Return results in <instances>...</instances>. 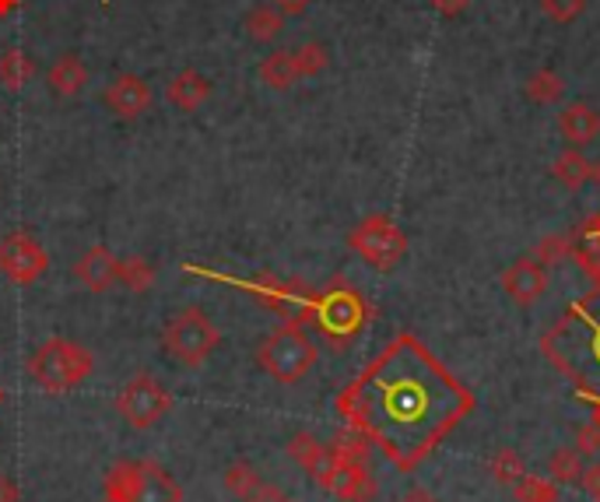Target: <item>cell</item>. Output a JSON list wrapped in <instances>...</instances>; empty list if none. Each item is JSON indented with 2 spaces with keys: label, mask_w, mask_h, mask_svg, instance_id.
I'll return each mask as SVG.
<instances>
[{
  "label": "cell",
  "mask_w": 600,
  "mask_h": 502,
  "mask_svg": "<svg viewBox=\"0 0 600 502\" xmlns=\"http://www.w3.org/2000/svg\"><path fill=\"white\" fill-rule=\"evenodd\" d=\"M243 28L254 43H274L281 32H285V14L274 4H257L254 11H246Z\"/></svg>",
  "instance_id": "21"
},
{
  "label": "cell",
  "mask_w": 600,
  "mask_h": 502,
  "mask_svg": "<svg viewBox=\"0 0 600 502\" xmlns=\"http://www.w3.org/2000/svg\"><path fill=\"white\" fill-rule=\"evenodd\" d=\"M116 284H123L127 292H152L155 289V267L144 257H123L116 267Z\"/></svg>",
  "instance_id": "24"
},
{
  "label": "cell",
  "mask_w": 600,
  "mask_h": 502,
  "mask_svg": "<svg viewBox=\"0 0 600 502\" xmlns=\"http://www.w3.org/2000/svg\"><path fill=\"white\" fill-rule=\"evenodd\" d=\"M503 289L516 306L530 310L548 292V271L538 257H520L503 271Z\"/></svg>",
  "instance_id": "13"
},
{
  "label": "cell",
  "mask_w": 600,
  "mask_h": 502,
  "mask_svg": "<svg viewBox=\"0 0 600 502\" xmlns=\"http://www.w3.org/2000/svg\"><path fill=\"white\" fill-rule=\"evenodd\" d=\"M22 8V0H0V19H8V14H14Z\"/></svg>",
  "instance_id": "40"
},
{
  "label": "cell",
  "mask_w": 600,
  "mask_h": 502,
  "mask_svg": "<svg viewBox=\"0 0 600 502\" xmlns=\"http://www.w3.org/2000/svg\"><path fill=\"white\" fill-rule=\"evenodd\" d=\"M541 11L558 25H573L587 11V0H541Z\"/></svg>",
  "instance_id": "31"
},
{
  "label": "cell",
  "mask_w": 600,
  "mask_h": 502,
  "mask_svg": "<svg viewBox=\"0 0 600 502\" xmlns=\"http://www.w3.org/2000/svg\"><path fill=\"white\" fill-rule=\"evenodd\" d=\"M558 130L573 148H587L600 133V113L590 103H569L558 113Z\"/></svg>",
  "instance_id": "16"
},
{
  "label": "cell",
  "mask_w": 600,
  "mask_h": 502,
  "mask_svg": "<svg viewBox=\"0 0 600 502\" xmlns=\"http://www.w3.org/2000/svg\"><path fill=\"white\" fill-rule=\"evenodd\" d=\"M46 85L57 98H74L78 92H85L89 85V67L81 63L74 54H63L54 67L46 71Z\"/></svg>",
  "instance_id": "18"
},
{
  "label": "cell",
  "mask_w": 600,
  "mask_h": 502,
  "mask_svg": "<svg viewBox=\"0 0 600 502\" xmlns=\"http://www.w3.org/2000/svg\"><path fill=\"white\" fill-rule=\"evenodd\" d=\"M116 411L130 429H152L173 411V394L152 373H138L116 394Z\"/></svg>",
  "instance_id": "10"
},
{
  "label": "cell",
  "mask_w": 600,
  "mask_h": 502,
  "mask_svg": "<svg viewBox=\"0 0 600 502\" xmlns=\"http://www.w3.org/2000/svg\"><path fill=\"white\" fill-rule=\"evenodd\" d=\"M49 271V254L28 232L14 229L0 240V275L11 284H36Z\"/></svg>",
  "instance_id": "11"
},
{
  "label": "cell",
  "mask_w": 600,
  "mask_h": 502,
  "mask_svg": "<svg viewBox=\"0 0 600 502\" xmlns=\"http://www.w3.org/2000/svg\"><path fill=\"white\" fill-rule=\"evenodd\" d=\"M219 345H222V330L214 327L211 316L197 306L179 310L162 330L165 355H173L179 365H187V370H200V365L214 355V348Z\"/></svg>",
  "instance_id": "8"
},
{
  "label": "cell",
  "mask_w": 600,
  "mask_h": 502,
  "mask_svg": "<svg viewBox=\"0 0 600 502\" xmlns=\"http://www.w3.org/2000/svg\"><path fill=\"white\" fill-rule=\"evenodd\" d=\"M103 4H109V0H103Z\"/></svg>",
  "instance_id": "45"
},
{
  "label": "cell",
  "mask_w": 600,
  "mask_h": 502,
  "mask_svg": "<svg viewBox=\"0 0 600 502\" xmlns=\"http://www.w3.org/2000/svg\"><path fill=\"white\" fill-rule=\"evenodd\" d=\"M471 411L474 394L414 334H397L338 394L344 429L400 471H414Z\"/></svg>",
  "instance_id": "1"
},
{
  "label": "cell",
  "mask_w": 600,
  "mask_h": 502,
  "mask_svg": "<svg viewBox=\"0 0 600 502\" xmlns=\"http://www.w3.org/2000/svg\"><path fill=\"white\" fill-rule=\"evenodd\" d=\"M103 499L113 502H183V485L158 460H120L106 471Z\"/></svg>",
  "instance_id": "7"
},
{
  "label": "cell",
  "mask_w": 600,
  "mask_h": 502,
  "mask_svg": "<svg viewBox=\"0 0 600 502\" xmlns=\"http://www.w3.org/2000/svg\"><path fill=\"white\" fill-rule=\"evenodd\" d=\"M22 492H19V481L8 478V475H0V502H19Z\"/></svg>",
  "instance_id": "37"
},
{
  "label": "cell",
  "mask_w": 600,
  "mask_h": 502,
  "mask_svg": "<svg viewBox=\"0 0 600 502\" xmlns=\"http://www.w3.org/2000/svg\"><path fill=\"white\" fill-rule=\"evenodd\" d=\"M593 179H597V187H600V159L593 162Z\"/></svg>",
  "instance_id": "42"
},
{
  "label": "cell",
  "mask_w": 600,
  "mask_h": 502,
  "mask_svg": "<svg viewBox=\"0 0 600 502\" xmlns=\"http://www.w3.org/2000/svg\"><path fill=\"white\" fill-rule=\"evenodd\" d=\"M95 370V355L71 338H49L36 348V355L28 359V376L39 383L46 394H71L85 383Z\"/></svg>",
  "instance_id": "5"
},
{
  "label": "cell",
  "mask_w": 600,
  "mask_h": 502,
  "mask_svg": "<svg viewBox=\"0 0 600 502\" xmlns=\"http://www.w3.org/2000/svg\"><path fill=\"white\" fill-rule=\"evenodd\" d=\"M593 400V408H597V415H593V422H600V397H590Z\"/></svg>",
  "instance_id": "41"
},
{
  "label": "cell",
  "mask_w": 600,
  "mask_h": 502,
  "mask_svg": "<svg viewBox=\"0 0 600 502\" xmlns=\"http://www.w3.org/2000/svg\"><path fill=\"white\" fill-rule=\"evenodd\" d=\"M467 4H471V0H432V8H436L443 19H457V14L467 11Z\"/></svg>",
  "instance_id": "35"
},
{
  "label": "cell",
  "mask_w": 600,
  "mask_h": 502,
  "mask_svg": "<svg viewBox=\"0 0 600 502\" xmlns=\"http://www.w3.org/2000/svg\"><path fill=\"white\" fill-rule=\"evenodd\" d=\"M32 78H36V60L28 54H22V49H4L0 54V85L8 92H22Z\"/></svg>",
  "instance_id": "22"
},
{
  "label": "cell",
  "mask_w": 600,
  "mask_h": 502,
  "mask_svg": "<svg viewBox=\"0 0 600 502\" xmlns=\"http://www.w3.org/2000/svg\"><path fill=\"white\" fill-rule=\"evenodd\" d=\"M348 246H352V254H358L362 264H369L373 271L387 275L404 260L408 236L400 232V225L390 214H369V219H362L352 232H348Z\"/></svg>",
  "instance_id": "9"
},
{
  "label": "cell",
  "mask_w": 600,
  "mask_h": 502,
  "mask_svg": "<svg viewBox=\"0 0 600 502\" xmlns=\"http://www.w3.org/2000/svg\"><path fill=\"white\" fill-rule=\"evenodd\" d=\"M552 176L562 183L565 190H579L593 179V162H587V155L579 148H565V152L552 162Z\"/></svg>",
  "instance_id": "20"
},
{
  "label": "cell",
  "mask_w": 600,
  "mask_h": 502,
  "mask_svg": "<svg viewBox=\"0 0 600 502\" xmlns=\"http://www.w3.org/2000/svg\"><path fill=\"white\" fill-rule=\"evenodd\" d=\"M103 502H113V499H103Z\"/></svg>",
  "instance_id": "44"
},
{
  "label": "cell",
  "mask_w": 600,
  "mask_h": 502,
  "mask_svg": "<svg viewBox=\"0 0 600 502\" xmlns=\"http://www.w3.org/2000/svg\"><path fill=\"white\" fill-rule=\"evenodd\" d=\"M187 275H200V278H211V281H222L232 284V289H243L254 299L278 313L281 320H295V324H309L313 320V289L298 281H281L274 275H257V278H232V275H219V271H208V267H197L187 264Z\"/></svg>",
  "instance_id": "6"
},
{
  "label": "cell",
  "mask_w": 600,
  "mask_h": 502,
  "mask_svg": "<svg viewBox=\"0 0 600 502\" xmlns=\"http://www.w3.org/2000/svg\"><path fill=\"white\" fill-rule=\"evenodd\" d=\"M211 98V81L197 71H179L169 85H165V103L183 109V113H193L200 109Z\"/></svg>",
  "instance_id": "17"
},
{
  "label": "cell",
  "mask_w": 600,
  "mask_h": 502,
  "mask_svg": "<svg viewBox=\"0 0 600 502\" xmlns=\"http://www.w3.org/2000/svg\"><path fill=\"white\" fill-rule=\"evenodd\" d=\"M489 475H492L498 485H506V489H513V485L527 475V464H523V457L516 454L513 446H503V450H498V454L489 460Z\"/></svg>",
  "instance_id": "27"
},
{
  "label": "cell",
  "mask_w": 600,
  "mask_h": 502,
  "mask_svg": "<svg viewBox=\"0 0 600 502\" xmlns=\"http://www.w3.org/2000/svg\"><path fill=\"white\" fill-rule=\"evenodd\" d=\"M4 400H8V390H4V387H0V408H4Z\"/></svg>",
  "instance_id": "43"
},
{
  "label": "cell",
  "mask_w": 600,
  "mask_h": 502,
  "mask_svg": "<svg viewBox=\"0 0 600 502\" xmlns=\"http://www.w3.org/2000/svg\"><path fill=\"white\" fill-rule=\"evenodd\" d=\"M369 320H373V310L352 281L333 278L323 292L313 295V320L309 324L323 334V341L333 351L352 348V341L365 330Z\"/></svg>",
  "instance_id": "3"
},
{
  "label": "cell",
  "mask_w": 600,
  "mask_h": 502,
  "mask_svg": "<svg viewBox=\"0 0 600 502\" xmlns=\"http://www.w3.org/2000/svg\"><path fill=\"white\" fill-rule=\"evenodd\" d=\"M576 454L579 457H597L600 454V422H587L576 429Z\"/></svg>",
  "instance_id": "32"
},
{
  "label": "cell",
  "mask_w": 600,
  "mask_h": 502,
  "mask_svg": "<svg viewBox=\"0 0 600 502\" xmlns=\"http://www.w3.org/2000/svg\"><path fill=\"white\" fill-rule=\"evenodd\" d=\"M292 57H295L298 81H303V78L323 74L327 67H330V54H327V46H323V43H303L298 49H292Z\"/></svg>",
  "instance_id": "28"
},
{
  "label": "cell",
  "mask_w": 600,
  "mask_h": 502,
  "mask_svg": "<svg viewBox=\"0 0 600 502\" xmlns=\"http://www.w3.org/2000/svg\"><path fill=\"white\" fill-rule=\"evenodd\" d=\"M316 362H320V348L306 334V324L295 320H285L278 330H271L257 348V365L285 387L303 383Z\"/></svg>",
  "instance_id": "4"
},
{
  "label": "cell",
  "mask_w": 600,
  "mask_h": 502,
  "mask_svg": "<svg viewBox=\"0 0 600 502\" xmlns=\"http://www.w3.org/2000/svg\"><path fill=\"white\" fill-rule=\"evenodd\" d=\"M263 485V478H260V471L249 460H236V464H228L225 467V489L236 495V499H249L257 489Z\"/></svg>",
  "instance_id": "26"
},
{
  "label": "cell",
  "mask_w": 600,
  "mask_h": 502,
  "mask_svg": "<svg viewBox=\"0 0 600 502\" xmlns=\"http://www.w3.org/2000/svg\"><path fill=\"white\" fill-rule=\"evenodd\" d=\"M541 348L558 365V373L583 390V397H600V281L544 334Z\"/></svg>",
  "instance_id": "2"
},
{
  "label": "cell",
  "mask_w": 600,
  "mask_h": 502,
  "mask_svg": "<svg viewBox=\"0 0 600 502\" xmlns=\"http://www.w3.org/2000/svg\"><path fill=\"white\" fill-rule=\"evenodd\" d=\"M103 103L109 106V113H116L120 120H138L148 109H152L155 95H152V85L141 78V74H116L106 92H103Z\"/></svg>",
  "instance_id": "12"
},
{
  "label": "cell",
  "mask_w": 600,
  "mask_h": 502,
  "mask_svg": "<svg viewBox=\"0 0 600 502\" xmlns=\"http://www.w3.org/2000/svg\"><path fill=\"white\" fill-rule=\"evenodd\" d=\"M246 502H295L285 489H278V485H260V489L249 495Z\"/></svg>",
  "instance_id": "33"
},
{
  "label": "cell",
  "mask_w": 600,
  "mask_h": 502,
  "mask_svg": "<svg viewBox=\"0 0 600 502\" xmlns=\"http://www.w3.org/2000/svg\"><path fill=\"white\" fill-rule=\"evenodd\" d=\"M271 4L285 14V19H298V14H306L313 8V0H271Z\"/></svg>",
  "instance_id": "34"
},
{
  "label": "cell",
  "mask_w": 600,
  "mask_h": 502,
  "mask_svg": "<svg viewBox=\"0 0 600 502\" xmlns=\"http://www.w3.org/2000/svg\"><path fill=\"white\" fill-rule=\"evenodd\" d=\"M579 485H583V489H587V492L600 502V464H590L587 471H583Z\"/></svg>",
  "instance_id": "36"
},
{
  "label": "cell",
  "mask_w": 600,
  "mask_h": 502,
  "mask_svg": "<svg viewBox=\"0 0 600 502\" xmlns=\"http://www.w3.org/2000/svg\"><path fill=\"white\" fill-rule=\"evenodd\" d=\"M516 502H558V485L552 478H538V475H523L513 485Z\"/></svg>",
  "instance_id": "29"
},
{
  "label": "cell",
  "mask_w": 600,
  "mask_h": 502,
  "mask_svg": "<svg viewBox=\"0 0 600 502\" xmlns=\"http://www.w3.org/2000/svg\"><path fill=\"white\" fill-rule=\"evenodd\" d=\"M289 457L303 467L320 489H327L330 471H333V450L330 446H323L313 432H295V436L289 440Z\"/></svg>",
  "instance_id": "14"
},
{
  "label": "cell",
  "mask_w": 600,
  "mask_h": 502,
  "mask_svg": "<svg viewBox=\"0 0 600 502\" xmlns=\"http://www.w3.org/2000/svg\"><path fill=\"white\" fill-rule=\"evenodd\" d=\"M573 236H548L541 240L538 246H533V254L530 257H538L544 267H552V264H562L565 257H573Z\"/></svg>",
  "instance_id": "30"
},
{
  "label": "cell",
  "mask_w": 600,
  "mask_h": 502,
  "mask_svg": "<svg viewBox=\"0 0 600 502\" xmlns=\"http://www.w3.org/2000/svg\"><path fill=\"white\" fill-rule=\"evenodd\" d=\"M116 267H120V257H113L106 246L95 243V246H89L85 254L78 257L74 278L85 284L92 295H103V292H109L116 284Z\"/></svg>",
  "instance_id": "15"
},
{
  "label": "cell",
  "mask_w": 600,
  "mask_h": 502,
  "mask_svg": "<svg viewBox=\"0 0 600 502\" xmlns=\"http://www.w3.org/2000/svg\"><path fill=\"white\" fill-rule=\"evenodd\" d=\"M583 240H590V243H597L600 246V214H593V219L583 225V232H579Z\"/></svg>",
  "instance_id": "38"
},
{
  "label": "cell",
  "mask_w": 600,
  "mask_h": 502,
  "mask_svg": "<svg viewBox=\"0 0 600 502\" xmlns=\"http://www.w3.org/2000/svg\"><path fill=\"white\" fill-rule=\"evenodd\" d=\"M583 471H587V464H583V457L576 454L573 446L555 450L552 460H548V478H552L558 489H562V485H579Z\"/></svg>",
  "instance_id": "25"
},
{
  "label": "cell",
  "mask_w": 600,
  "mask_h": 502,
  "mask_svg": "<svg viewBox=\"0 0 600 502\" xmlns=\"http://www.w3.org/2000/svg\"><path fill=\"white\" fill-rule=\"evenodd\" d=\"M257 74L267 89L274 92H289L295 81H298V71H295V57L292 49H274V54H267L257 67Z\"/></svg>",
  "instance_id": "19"
},
{
  "label": "cell",
  "mask_w": 600,
  "mask_h": 502,
  "mask_svg": "<svg viewBox=\"0 0 600 502\" xmlns=\"http://www.w3.org/2000/svg\"><path fill=\"white\" fill-rule=\"evenodd\" d=\"M523 95L530 98L533 106H555V103H562V95H565V81H562V74L541 67V71H533L527 78Z\"/></svg>",
  "instance_id": "23"
},
{
  "label": "cell",
  "mask_w": 600,
  "mask_h": 502,
  "mask_svg": "<svg viewBox=\"0 0 600 502\" xmlns=\"http://www.w3.org/2000/svg\"><path fill=\"white\" fill-rule=\"evenodd\" d=\"M400 502H436V499H432L425 489H411L408 495H400Z\"/></svg>",
  "instance_id": "39"
}]
</instances>
